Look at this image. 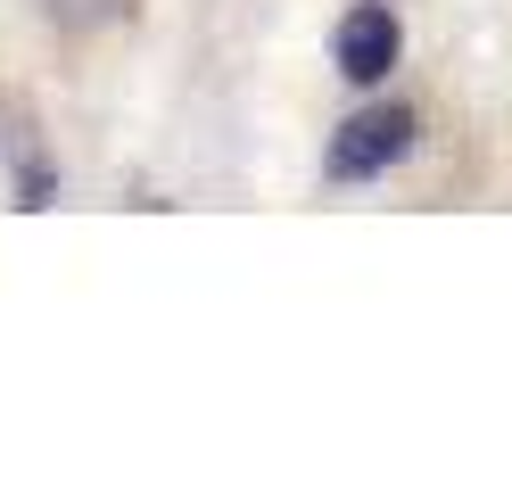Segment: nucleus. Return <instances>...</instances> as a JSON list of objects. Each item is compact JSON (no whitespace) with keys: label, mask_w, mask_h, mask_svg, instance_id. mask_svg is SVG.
<instances>
[{"label":"nucleus","mask_w":512,"mask_h":495,"mask_svg":"<svg viewBox=\"0 0 512 495\" xmlns=\"http://www.w3.org/2000/svg\"><path fill=\"white\" fill-rule=\"evenodd\" d=\"M413 149V108H397V99H380V108H356L339 132H331V157H323V174L331 182H372V174H389V165Z\"/></svg>","instance_id":"nucleus-1"},{"label":"nucleus","mask_w":512,"mask_h":495,"mask_svg":"<svg viewBox=\"0 0 512 495\" xmlns=\"http://www.w3.org/2000/svg\"><path fill=\"white\" fill-rule=\"evenodd\" d=\"M331 66L347 83H380L397 66V17L380 9V0H356V9L331 25Z\"/></svg>","instance_id":"nucleus-2"},{"label":"nucleus","mask_w":512,"mask_h":495,"mask_svg":"<svg viewBox=\"0 0 512 495\" xmlns=\"http://www.w3.org/2000/svg\"><path fill=\"white\" fill-rule=\"evenodd\" d=\"M9 165H17V207H50V157H42V141H34V124L25 116H9Z\"/></svg>","instance_id":"nucleus-3"},{"label":"nucleus","mask_w":512,"mask_h":495,"mask_svg":"<svg viewBox=\"0 0 512 495\" xmlns=\"http://www.w3.org/2000/svg\"><path fill=\"white\" fill-rule=\"evenodd\" d=\"M50 17H58V25H75V33H91V25H108V17H116V0H50Z\"/></svg>","instance_id":"nucleus-4"}]
</instances>
